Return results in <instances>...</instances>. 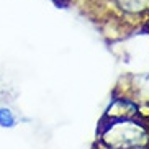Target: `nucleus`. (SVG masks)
<instances>
[{"label":"nucleus","instance_id":"2","mask_svg":"<svg viewBox=\"0 0 149 149\" xmlns=\"http://www.w3.org/2000/svg\"><path fill=\"white\" fill-rule=\"evenodd\" d=\"M0 123L3 126H12L13 125V116L8 110H0Z\"/></svg>","mask_w":149,"mask_h":149},{"label":"nucleus","instance_id":"1","mask_svg":"<svg viewBox=\"0 0 149 149\" xmlns=\"http://www.w3.org/2000/svg\"><path fill=\"white\" fill-rule=\"evenodd\" d=\"M123 8L130 10V12H138V10L146 8V5L149 3V0H120Z\"/></svg>","mask_w":149,"mask_h":149}]
</instances>
